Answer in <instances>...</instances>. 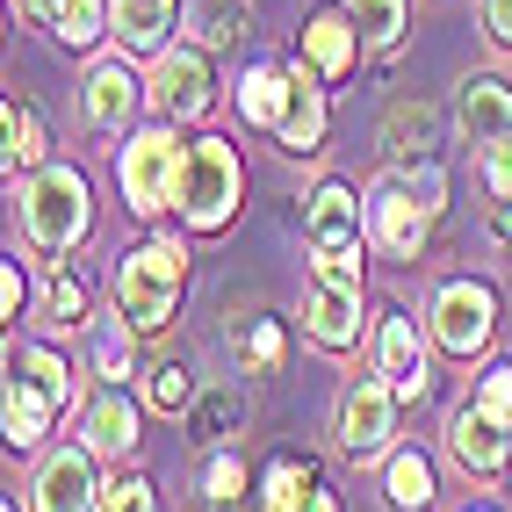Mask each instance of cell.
Wrapping results in <instances>:
<instances>
[{"mask_svg":"<svg viewBox=\"0 0 512 512\" xmlns=\"http://www.w3.org/2000/svg\"><path fill=\"white\" fill-rule=\"evenodd\" d=\"M433 217H440V174L433 166H397V174L368 195V238L390 260H419Z\"/></svg>","mask_w":512,"mask_h":512,"instance_id":"1","label":"cell"},{"mask_svg":"<svg viewBox=\"0 0 512 512\" xmlns=\"http://www.w3.org/2000/svg\"><path fill=\"white\" fill-rule=\"evenodd\" d=\"M181 296H188V260L181 246H166V238H152V246L138 253H123L116 267V311L130 332H166L181 311Z\"/></svg>","mask_w":512,"mask_h":512,"instance_id":"2","label":"cell"},{"mask_svg":"<svg viewBox=\"0 0 512 512\" xmlns=\"http://www.w3.org/2000/svg\"><path fill=\"white\" fill-rule=\"evenodd\" d=\"M238 188H246L238 152L224 138H195L188 159H181V181H174V210H181L188 231H224L231 210H238Z\"/></svg>","mask_w":512,"mask_h":512,"instance_id":"3","label":"cell"},{"mask_svg":"<svg viewBox=\"0 0 512 512\" xmlns=\"http://www.w3.org/2000/svg\"><path fill=\"white\" fill-rule=\"evenodd\" d=\"M181 159H188V145L174 138V130H138V138L123 145V159H116L123 202H130L138 217H159V210H174V181H181Z\"/></svg>","mask_w":512,"mask_h":512,"instance_id":"4","label":"cell"},{"mask_svg":"<svg viewBox=\"0 0 512 512\" xmlns=\"http://www.w3.org/2000/svg\"><path fill=\"white\" fill-rule=\"evenodd\" d=\"M22 231L37 238L44 253H65L87 231V181L73 166H44V174L22 188Z\"/></svg>","mask_w":512,"mask_h":512,"instance_id":"5","label":"cell"},{"mask_svg":"<svg viewBox=\"0 0 512 512\" xmlns=\"http://www.w3.org/2000/svg\"><path fill=\"white\" fill-rule=\"evenodd\" d=\"M491 332H498V296L484 282H448L433 296V339L448 354H476Z\"/></svg>","mask_w":512,"mask_h":512,"instance_id":"6","label":"cell"},{"mask_svg":"<svg viewBox=\"0 0 512 512\" xmlns=\"http://www.w3.org/2000/svg\"><path fill=\"white\" fill-rule=\"evenodd\" d=\"M397 433V390L383 375H361V383L339 397V448L347 455H383Z\"/></svg>","mask_w":512,"mask_h":512,"instance_id":"7","label":"cell"},{"mask_svg":"<svg viewBox=\"0 0 512 512\" xmlns=\"http://www.w3.org/2000/svg\"><path fill=\"white\" fill-rule=\"evenodd\" d=\"M375 375L397 390V404H419L426 397V354H419V325L404 318V311H390L383 325H375Z\"/></svg>","mask_w":512,"mask_h":512,"instance_id":"8","label":"cell"},{"mask_svg":"<svg viewBox=\"0 0 512 512\" xmlns=\"http://www.w3.org/2000/svg\"><path fill=\"white\" fill-rule=\"evenodd\" d=\"M210 51H159V73H152V109L159 116H202L210 109Z\"/></svg>","mask_w":512,"mask_h":512,"instance_id":"9","label":"cell"},{"mask_svg":"<svg viewBox=\"0 0 512 512\" xmlns=\"http://www.w3.org/2000/svg\"><path fill=\"white\" fill-rule=\"evenodd\" d=\"M354 58H361V29H354V15L325 8V15L303 22V51H296V65H311L325 87H332V80H347V73H354Z\"/></svg>","mask_w":512,"mask_h":512,"instance_id":"10","label":"cell"},{"mask_svg":"<svg viewBox=\"0 0 512 512\" xmlns=\"http://www.w3.org/2000/svg\"><path fill=\"white\" fill-rule=\"evenodd\" d=\"M512 426H498L484 404H462V412L448 419V455L469 469V476H498L505 469V455H512V440H505Z\"/></svg>","mask_w":512,"mask_h":512,"instance_id":"11","label":"cell"},{"mask_svg":"<svg viewBox=\"0 0 512 512\" xmlns=\"http://www.w3.org/2000/svg\"><path fill=\"white\" fill-rule=\"evenodd\" d=\"M101 484H94V448H65L44 462L37 476V512H94Z\"/></svg>","mask_w":512,"mask_h":512,"instance_id":"12","label":"cell"},{"mask_svg":"<svg viewBox=\"0 0 512 512\" xmlns=\"http://www.w3.org/2000/svg\"><path fill=\"white\" fill-rule=\"evenodd\" d=\"M303 238H311V253H339V246H361V195L347 181H325L311 195V210H303Z\"/></svg>","mask_w":512,"mask_h":512,"instance_id":"13","label":"cell"},{"mask_svg":"<svg viewBox=\"0 0 512 512\" xmlns=\"http://www.w3.org/2000/svg\"><path fill=\"white\" fill-rule=\"evenodd\" d=\"M455 123H462V138H469V145H505V138H512V87L491 80V73L462 80Z\"/></svg>","mask_w":512,"mask_h":512,"instance_id":"14","label":"cell"},{"mask_svg":"<svg viewBox=\"0 0 512 512\" xmlns=\"http://www.w3.org/2000/svg\"><path fill=\"white\" fill-rule=\"evenodd\" d=\"M275 138H282V152H318L325 145V80L311 73V65L289 73V101H282Z\"/></svg>","mask_w":512,"mask_h":512,"instance_id":"15","label":"cell"},{"mask_svg":"<svg viewBox=\"0 0 512 512\" xmlns=\"http://www.w3.org/2000/svg\"><path fill=\"white\" fill-rule=\"evenodd\" d=\"M303 325H311L318 347H354L361 339V289H339V282H318L311 303H303Z\"/></svg>","mask_w":512,"mask_h":512,"instance_id":"16","label":"cell"},{"mask_svg":"<svg viewBox=\"0 0 512 512\" xmlns=\"http://www.w3.org/2000/svg\"><path fill=\"white\" fill-rule=\"evenodd\" d=\"M138 73H130V58L123 65H94L87 73V123L101 130H130V109H138Z\"/></svg>","mask_w":512,"mask_h":512,"instance_id":"17","label":"cell"},{"mask_svg":"<svg viewBox=\"0 0 512 512\" xmlns=\"http://www.w3.org/2000/svg\"><path fill=\"white\" fill-rule=\"evenodd\" d=\"M174 15H181V0H116V44H123L130 58L166 51V37H174Z\"/></svg>","mask_w":512,"mask_h":512,"instance_id":"18","label":"cell"},{"mask_svg":"<svg viewBox=\"0 0 512 512\" xmlns=\"http://www.w3.org/2000/svg\"><path fill=\"white\" fill-rule=\"evenodd\" d=\"M51 412H58V397L44 383H29L22 368H8V448H37Z\"/></svg>","mask_w":512,"mask_h":512,"instance_id":"19","label":"cell"},{"mask_svg":"<svg viewBox=\"0 0 512 512\" xmlns=\"http://www.w3.org/2000/svg\"><path fill=\"white\" fill-rule=\"evenodd\" d=\"M87 448L94 455H130L138 448V412H130V397H94L87 404Z\"/></svg>","mask_w":512,"mask_h":512,"instance_id":"20","label":"cell"},{"mask_svg":"<svg viewBox=\"0 0 512 512\" xmlns=\"http://www.w3.org/2000/svg\"><path fill=\"white\" fill-rule=\"evenodd\" d=\"M318 491V469L311 462H296V455H275L260 476V512H303Z\"/></svg>","mask_w":512,"mask_h":512,"instance_id":"21","label":"cell"},{"mask_svg":"<svg viewBox=\"0 0 512 512\" xmlns=\"http://www.w3.org/2000/svg\"><path fill=\"white\" fill-rule=\"evenodd\" d=\"M354 29H361V51H397L404 29H412V0H354Z\"/></svg>","mask_w":512,"mask_h":512,"instance_id":"22","label":"cell"},{"mask_svg":"<svg viewBox=\"0 0 512 512\" xmlns=\"http://www.w3.org/2000/svg\"><path fill=\"white\" fill-rule=\"evenodd\" d=\"M383 145H390L397 166L426 159V152H433V109H426V101H397L390 123H383Z\"/></svg>","mask_w":512,"mask_h":512,"instance_id":"23","label":"cell"},{"mask_svg":"<svg viewBox=\"0 0 512 512\" xmlns=\"http://www.w3.org/2000/svg\"><path fill=\"white\" fill-rule=\"evenodd\" d=\"M282 101H289V73H275V65H253L246 80H238V116L275 130L282 123Z\"/></svg>","mask_w":512,"mask_h":512,"instance_id":"24","label":"cell"},{"mask_svg":"<svg viewBox=\"0 0 512 512\" xmlns=\"http://www.w3.org/2000/svg\"><path fill=\"white\" fill-rule=\"evenodd\" d=\"M383 484H390V505H404V512H426V505H433V462H426L419 448H397Z\"/></svg>","mask_w":512,"mask_h":512,"instance_id":"25","label":"cell"},{"mask_svg":"<svg viewBox=\"0 0 512 512\" xmlns=\"http://www.w3.org/2000/svg\"><path fill=\"white\" fill-rule=\"evenodd\" d=\"M0 138H8V152H0V159H8V174H29V166L44 159V123L29 116L22 101H8V109H0Z\"/></svg>","mask_w":512,"mask_h":512,"instance_id":"26","label":"cell"},{"mask_svg":"<svg viewBox=\"0 0 512 512\" xmlns=\"http://www.w3.org/2000/svg\"><path fill=\"white\" fill-rule=\"evenodd\" d=\"M188 15H195L202 44H231L238 29H246V0H188Z\"/></svg>","mask_w":512,"mask_h":512,"instance_id":"27","label":"cell"},{"mask_svg":"<svg viewBox=\"0 0 512 512\" xmlns=\"http://www.w3.org/2000/svg\"><path fill=\"white\" fill-rule=\"evenodd\" d=\"M152 404H159V412H188V404H195V368L188 361H159L152 368Z\"/></svg>","mask_w":512,"mask_h":512,"instance_id":"28","label":"cell"},{"mask_svg":"<svg viewBox=\"0 0 512 512\" xmlns=\"http://www.w3.org/2000/svg\"><path fill=\"white\" fill-rule=\"evenodd\" d=\"M44 318H51V325H80V318H87V282L58 267L51 289H44Z\"/></svg>","mask_w":512,"mask_h":512,"instance_id":"29","label":"cell"},{"mask_svg":"<svg viewBox=\"0 0 512 512\" xmlns=\"http://www.w3.org/2000/svg\"><path fill=\"white\" fill-rule=\"evenodd\" d=\"M94 368L109 375V383H123V375H130V325H101V332H94Z\"/></svg>","mask_w":512,"mask_h":512,"instance_id":"30","label":"cell"},{"mask_svg":"<svg viewBox=\"0 0 512 512\" xmlns=\"http://www.w3.org/2000/svg\"><path fill=\"white\" fill-rule=\"evenodd\" d=\"M238 347H246V368H282V325L275 318H253V339H238Z\"/></svg>","mask_w":512,"mask_h":512,"instance_id":"31","label":"cell"},{"mask_svg":"<svg viewBox=\"0 0 512 512\" xmlns=\"http://www.w3.org/2000/svg\"><path fill=\"white\" fill-rule=\"evenodd\" d=\"M94 512H152V484L145 476H116V484H101Z\"/></svg>","mask_w":512,"mask_h":512,"instance_id":"32","label":"cell"},{"mask_svg":"<svg viewBox=\"0 0 512 512\" xmlns=\"http://www.w3.org/2000/svg\"><path fill=\"white\" fill-rule=\"evenodd\" d=\"M202 484H210L217 505H231L238 491H246V462H238V455H210V476H202Z\"/></svg>","mask_w":512,"mask_h":512,"instance_id":"33","label":"cell"},{"mask_svg":"<svg viewBox=\"0 0 512 512\" xmlns=\"http://www.w3.org/2000/svg\"><path fill=\"white\" fill-rule=\"evenodd\" d=\"M476 404H484V412H491L498 426H512V361L484 375V390H476Z\"/></svg>","mask_w":512,"mask_h":512,"instance_id":"34","label":"cell"},{"mask_svg":"<svg viewBox=\"0 0 512 512\" xmlns=\"http://www.w3.org/2000/svg\"><path fill=\"white\" fill-rule=\"evenodd\" d=\"M318 282H339V289H361V246H339V253H318Z\"/></svg>","mask_w":512,"mask_h":512,"instance_id":"35","label":"cell"},{"mask_svg":"<svg viewBox=\"0 0 512 512\" xmlns=\"http://www.w3.org/2000/svg\"><path fill=\"white\" fill-rule=\"evenodd\" d=\"M484 181H491V195H498V202H512V138H505V145H491Z\"/></svg>","mask_w":512,"mask_h":512,"instance_id":"36","label":"cell"},{"mask_svg":"<svg viewBox=\"0 0 512 512\" xmlns=\"http://www.w3.org/2000/svg\"><path fill=\"white\" fill-rule=\"evenodd\" d=\"M484 29L498 51H512V0H484Z\"/></svg>","mask_w":512,"mask_h":512,"instance_id":"37","label":"cell"},{"mask_svg":"<svg viewBox=\"0 0 512 512\" xmlns=\"http://www.w3.org/2000/svg\"><path fill=\"white\" fill-rule=\"evenodd\" d=\"M0 303H8V318L22 311V275H15V267H8V275H0Z\"/></svg>","mask_w":512,"mask_h":512,"instance_id":"38","label":"cell"},{"mask_svg":"<svg viewBox=\"0 0 512 512\" xmlns=\"http://www.w3.org/2000/svg\"><path fill=\"white\" fill-rule=\"evenodd\" d=\"M303 512H339V491H325V484H318V491H311V505H303Z\"/></svg>","mask_w":512,"mask_h":512,"instance_id":"39","label":"cell"},{"mask_svg":"<svg viewBox=\"0 0 512 512\" xmlns=\"http://www.w3.org/2000/svg\"><path fill=\"white\" fill-rule=\"evenodd\" d=\"M498 231H505V238H512V202H505V217H498Z\"/></svg>","mask_w":512,"mask_h":512,"instance_id":"40","label":"cell"}]
</instances>
